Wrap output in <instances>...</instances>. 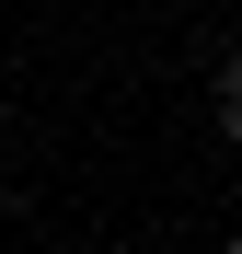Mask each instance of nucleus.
Instances as JSON below:
<instances>
[{
    "label": "nucleus",
    "mask_w": 242,
    "mask_h": 254,
    "mask_svg": "<svg viewBox=\"0 0 242 254\" xmlns=\"http://www.w3.org/2000/svg\"><path fill=\"white\" fill-rule=\"evenodd\" d=\"M219 139H242V58L219 69Z\"/></svg>",
    "instance_id": "f257e3e1"
}]
</instances>
